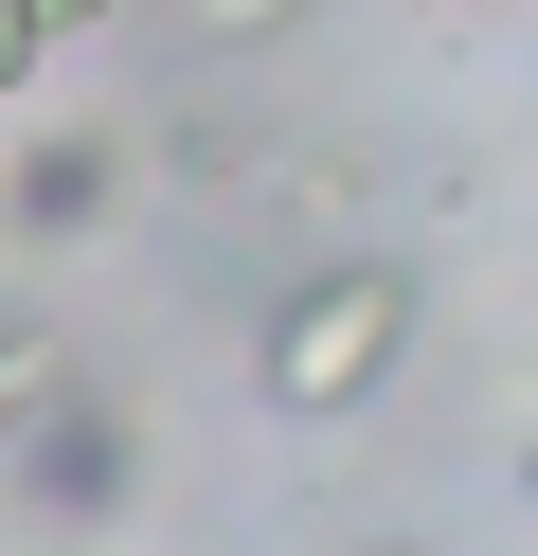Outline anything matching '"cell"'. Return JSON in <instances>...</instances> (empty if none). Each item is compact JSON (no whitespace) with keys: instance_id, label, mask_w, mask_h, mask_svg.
<instances>
[{"instance_id":"6da1fadb","label":"cell","mask_w":538,"mask_h":556,"mask_svg":"<svg viewBox=\"0 0 538 556\" xmlns=\"http://www.w3.org/2000/svg\"><path fill=\"white\" fill-rule=\"evenodd\" d=\"M395 359H413V269L395 252H323L305 288L270 305V341H251V395H270L287 431H341V413L395 395Z\"/></svg>"},{"instance_id":"7a4b0ae2","label":"cell","mask_w":538,"mask_h":556,"mask_svg":"<svg viewBox=\"0 0 538 556\" xmlns=\"http://www.w3.org/2000/svg\"><path fill=\"white\" fill-rule=\"evenodd\" d=\"M126 467H143V448H126V413H108V395H72L54 431L0 467V520H36V539H90V520L126 503Z\"/></svg>"},{"instance_id":"3957f363","label":"cell","mask_w":538,"mask_h":556,"mask_svg":"<svg viewBox=\"0 0 538 556\" xmlns=\"http://www.w3.org/2000/svg\"><path fill=\"white\" fill-rule=\"evenodd\" d=\"M108 198H126V144H108V126H36V144L0 162V233H18V252H72Z\"/></svg>"},{"instance_id":"277c9868","label":"cell","mask_w":538,"mask_h":556,"mask_svg":"<svg viewBox=\"0 0 538 556\" xmlns=\"http://www.w3.org/2000/svg\"><path fill=\"white\" fill-rule=\"evenodd\" d=\"M72 395H90V377H72V341H54V324H0V467H18Z\"/></svg>"},{"instance_id":"5b68a950","label":"cell","mask_w":538,"mask_h":556,"mask_svg":"<svg viewBox=\"0 0 538 556\" xmlns=\"http://www.w3.org/2000/svg\"><path fill=\"white\" fill-rule=\"evenodd\" d=\"M72 37H108V0H0V90H36Z\"/></svg>"},{"instance_id":"8992f818","label":"cell","mask_w":538,"mask_h":556,"mask_svg":"<svg viewBox=\"0 0 538 556\" xmlns=\"http://www.w3.org/2000/svg\"><path fill=\"white\" fill-rule=\"evenodd\" d=\"M198 37H270V18H305V0H179Z\"/></svg>"},{"instance_id":"52a82bcc","label":"cell","mask_w":538,"mask_h":556,"mask_svg":"<svg viewBox=\"0 0 538 556\" xmlns=\"http://www.w3.org/2000/svg\"><path fill=\"white\" fill-rule=\"evenodd\" d=\"M359 556H395V539H359Z\"/></svg>"}]
</instances>
